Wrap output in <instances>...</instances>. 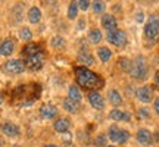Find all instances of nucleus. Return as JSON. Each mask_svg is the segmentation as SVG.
I'll use <instances>...</instances> for the list:
<instances>
[{
  "label": "nucleus",
  "instance_id": "nucleus-1",
  "mask_svg": "<svg viewBox=\"0 0 159 147\" xmlns=\"http://www.w3.org/2000/svg\"><path fill=\"white\" fill-rule=\"evenodd\" d=\"M41 87L40 84H22L12 93V103L16 106H30L39 99Z\"/></svg>",
  "mask_w": 159,
  "mask_h": 147
},
{
  "label": "nucleus",
  "instance_id": "nucleus-2",
  "mask_svg": "<svg viewBox=\"0 0 159 147\" xmlns=\"http://www.w3.org/2000/svg\"><path fill=\"white\" fill-rule=\"evenodd\" d=\"M75 78H77V82L78 85H81L85 90H97L103 87V78H100L96 72L90 71L85 66H78L75 68Z\"/></svg>",
  "mask_w": 159,
  "mask_h": 147
},
{
  "label": "nucleus",
  "instance_id": "nucleus-3",
  "mask_svg": "<svg viewBox=\"0 0 159 147\" xmlns=\"http://www.w3.org/2000/svg\"><path fill=\"white\" fill-rule=\"evenodd\" d=\"M130 74L134 79H146L148 78V63L144 56H137L134 62H131Z\"/></svg>",
  "mask_w": 159,
  "mask_h": 147
},
{
  "label": "nucleus",
  "instance_id": "nucleus-4",
  "mask_svg": "<svg viewBox=\"0 0 159 147\" xmlns=\"http://www.w3.org/2000/svg\"><path fill=\"white\" fill-rule=\"evenodd\" d=\"M159 34V15L153 13L149 16V21L144 25V37L149 41H155Z\"/></svg>",
  "mask_w": 159,
  "mask_h": 147
},
{
  "label": "nucleus",
  "instance_id": "nucleus-5",
  "mask_svg": "<svg viewBox=\"0 0 159 147\" xmlns=\"http://www.w3.org/2000/svg\"><path fill=\"white\" fill-rule=\"evenodd\" d=\"M109 138L112 143H118V144H124V143L128 141L130 138V132L125 130H121L116 125H112L109 128Z\"/></svg>",
  "mask_w": 159,
  "mask_h": 147
},
{
  "label": "nucleus",
  "instance_id": "nucleus-6",
  "mask_svg": "<svg viewBox=\"0 0 159 147\" xmlns=\"http://www.w3.org/2000/svg\"><path fill=\"white\" fill-rule=\"evenodd\" d=\"M6 74L9 75H18V74H22L24 69H25V63L21 60V59H11L5 63L3 66Z\"/></svg>",
  "mask_w": 159,
  "mask_h": 147
},
{
  "label": "nucleus",
  "instance_id": "nucleus-7",
  "mask_svg": "<svg viewBox=\"0 0 159 147\" xmlns=\"http://www.w3.org/2000/svg\"><path fill=\"white\" fill-rule=\"evenodd\" d=\"M25 68H28L30 71H39L41 69L43 63H44V56H43V51L41 53H37V55H33V56L27 57L25 60Z\"/></svg>",
  "mask_w": 159,
  "mask_h": 147
},
{
  "label": "nucleus",
  "instance_id": "nucleus-8",
  "mask_svg": "<svg viewBox=\"0 0 159 147\" xmlns=\"http://www.w3.org/2000/svg\"><path fill=\"white\" fill-rule=\"evenodd\" d=\"M108 40L111 44L118 46V47H122V46L127 43V35H125L124 31L121 29H114V31H108Z\"/></svg>",
  "mask_w": 159,
  "mask_h": 147
},
{
  "label": "nucleus",
  "instance_id": "nucleus-9",
  "mask_svg": "<svg viewBox=\"0 0 159 147\" xmlns=\"http://www.w3.org/2000/svg\"><path fill=\"white\" fill-rule=\"evenodd\" d=\"M136 97L142 103H150L152 102V97H153L152 87H150V85H143V87H140V88L136 91Z\"/></svg>",
  "mask_w": 159,
  "mask_h": 147
},
{
  "label": "nucleus",
  "instance_id": "nucleus-10",
  "mask_svg": "<svg viewBox=\"0 0 159 147\" xmlns=\"http://www.w3.org/2000/svg\"><path fill=\"white\" fill-rule=\"evenodd\" d=\"M89 102H90L91 106L94 109H97V110H102V109L105 108V100H103L102 94L97 93V91H90V93H89Z\"/></svg>",
  "mask_w": 159,
  "mask_h": 147
},
{
  "label": "nucleus",
  "instance_id": "nucleus-11",
  "mask_svg": "<svg viewBox=\"0 0 159 147\" xmlns=\"http://www.w3.org/2000/svg\"><path fill=\"white\" fill-rule=\"evenodd\" d=\"M40 115H41V118L44 119H53L57 116V109L56 106H53L50 103H46V105H43L40 108Z\"/></svg>",
  "mask_w": 159,
  "mask_h": 147
},
{
  "label": "nucleus",
  "instance_id": "nucleus-12",
  "mask_svg": "<svg viewBox=\"0 0 159 147\" xmlns=\"http://www.w3.org/2000/svg\"><path fill=\"white\" fill-rule=\"evenodd\" d=\"M2 132L7 137L15 138V137L19 136V127L12 124V122H5V124H2Z\"/></svg>",
  "mask_w": 159,
  "mask_h": 147
},
{
  "label": "nucleus",
  "instance_id": "nucleus-13",
  "mask_svg": "<svg viewBox=\"0 0 159 147\" xmlns=\"http://www.w3.org/2000/svg\"><path fill=\"white\" fill-rule=\"evenodd\" d=\"M137 141L143 144V146H149L152 144V132L146 128H140L137 131Z\"/></svg>",
  "mask_w": 159,
  "mask_h": 147
},
{
  "label": "nucleus",
  "instance_id": "nucleus-14",
  "mask_svg": "<svg viewBox=\"0 0 159 147\" xmlns=\"http://www.w3.org/2000/svg\"><path fill=\"white\" fill-rule=\"evenodd\" d=\"M13 51H15V43H13V40L7 38L0 43V55L2 56H11Z\"/></svg>",
  "mask_w": 159,
  "mask_h": 147
},
{
  "label": "nucleus",
  "instance_id": "nucleus-15",
  "mask_svg": "<svg viewBox=\"0 0 159 147\" xmlns=\"http://www.w3.org/2000/svg\"><path fill=\"white\" fill-rule=\"evenodd\" d=\"M102 27H105L108 31H114V29H116V19H115L114 15L105 13V15L102 16Z\"/></svg>",
  "mask_w": 159,
  "mask_h": 147
},
{
  "label": "nucleus",
  "instance_id": "nucleus-16",
  "mask_svg": "<svg viewBox=\"0 0 159 147\" xmlns=\"http://www.w3.org/2000/svg\"><path fill=\"white\" fill-rule=\"evenodd\" d=\"M109 118L112 121H124V122H130L131 115L128 112H121L118 109H114L112 112L109 113Z\"/></svg>",
  "mask_w": 159,
  "mask_h": 147
},
{
  "label": "nucleus",
  "instance_id": "nucleus-17",
  "mask_svg": "<svg viewBox=\"0 0 159 147\" xmlns=\"http://www.w3.org/2000/svg\"><path fill=\"white\" fill-rule=\"evenodd\" d=\"M53 127H55V131H56V132L63 134V132H66V131L69 130L71 122H69V119H66V118H61V119H57L56 122H55Z\"/></svg>",
  "mask_w": 159,
  "mask_h": 147
},
{
  "label": "nucleus",
  "instance_id": "nucleus-18",
  "mask_svg": "<svg viewBox=\"0 0 159 147\" xmlns=\"http://www.w3.org/2000/svg\"><path fill=\"white\" fill-rule=\"evenodd\" d=\"M78 60L81 63H84V65H93L94 63V57L91 56L90 51H87V49H81L78 53Z\"/></svg>",
  "mask_w": 159,
  "mask_h": 147
},
{
  "label": "nucleus",
  "instance_id": "nucleus-19",
  "mask_svg": "<svg viewBox=\"0 0 159 147\" xmlns=\"http://www.w3.org/2000/svg\"><path fill=\"white\" fill-rule=\"evenodd\" d=\"M37 53H41V49H40V46L37 43H31V44H27L24 47L22 50V55L24 56H33V55H37Z\"/></svg>",
  "mask_w": 159,
  "mask_h": 147
},
{
  "label": "nucleus",
  "instance_id": "nucleus-20",
  "mask_svg": "<svg viewBox=\"0 0 159 147\" xmlns=\"http://www.w3.org/2000/svg\"><path fill=\"white\" fill-rule=\"evenodd\" d=\"M68 99L69 100H72V102H75V103L81 102V91L78 90V87H77V85H71V87H69Z\"/></svg>",
  "mask_w": 159,
  "mask_h": 147
},
{
  "label": "nucleus",
  "instance_id": "nucleus-21",
  "mask_svg": "<svg viewBox=\"0 0 159 147\" xmlns=\"http://www.w3.org/2000/svg\"><path fill=\"white\" fill-rule=\"evenodd\" d=\"M40 19H41V12H40L39 7H31L28 11V21L31 24H37L40 22Z\"/></svg>",
  "mask_w": 159,
  "mask_h": 147
},
{
  "label": "nucleus",
  "instance_id": "nucleus-22",
  "mask_svg": "<svg viewBox=\"0 0 159 147\" xmlns=\"http://www.w3.org/2000/svg\"><path fill=\"white\" fill-rule=\"evenodd\" d=\"M108 97H109V102L112 103L114 106H119V105L122 103V97H121V94H119L116 90H109Z\"/></svg>",
  "mask_w": 159,
  "mask_h": 147
},
{
  "label": "nucleus",
  "instance_id": "nucleus-23",
  "mask_svg": "<svg viewBox=\"0 0 159 147\" xmlns=\"http://www.w3.org/2000/svg\"><path fill=\"white\" fill-rule=\"evenodd\" d=\"M97 56H99V59L102 62H108L111 56H112V51L109 50L108 47H99L97 49Z\"/></svg>",
  "mask_w": 159,
  "mask_h": 147
},
{
  "label": "nucleus",
  "instance_id": "nucleus-24",
  "mask_svg": "<svg viewBox=\"0 0 159 147\" xmlns=\"http://www.w3.org/2000/svg\"><path fill=\"white\" fill-rule=\"evenodd\" d=\"M63 108H65V110H68L69 113H75L77 109H78V103L72 102V100H69V99H65V100H63Z\"/></svg>",
  "mask_w": 159,
  "mask_h": 147
},
{
  "label": "nucleus",
  "instance_id": "nucleus-25",
  "mask_svg": "<svg viewBox=\"0 0 159 147\" xmlns=\"http://www.w3.org/2000/svg\"><path fill=\"white\" fill-rule=\"evenodd\" d=\"M89 40H90L93 44H97L102 40V33L99 29H91L90 33H89Z\"/></svg>",
  "mask_w": 159,
  "mask_h": 147
},
{
  "label": "nucleus",
  "instance_id": "nucleus-26",
  "mask_svg": "<svg viewBox=\"0 0 159 147\" xmlns=\"http://www.w3.org/2000/svg\"><path fill=\"white\" fill-rule=\"evenodd\" d=\"M78 15V3L77 2H71V5L68 7V18L69 19H75Z\"/></svg>",
  "mask_w": 159,
  "mask_h": 147
},
{
  "label": "nucleus",
  "instance_id": "nucleus-27",
  "mask_svg": "<svg viewBox=\"0 0 159 147\" xmlns=\"http://www.w3.org/2000/svg\"><path fill=\"white\" fill-rule=\"evenodd\" d=\"M19 38L24 40V41H30V40L33 38V33H31V29L27 28V27L21 28V31H19Z\"/></svg>",
  "mask_w": 159,
  "mask_h": 147
},
{
  "label": "nucleus",
  "instance_id": "nucleus-28",
  "mask_svg": "<svg viewBox=\"0 0 159 147\" xmlns=\"http://www.w3.org/2000/svg\"><path fill=\"white\" fill-rule=\"evenodd\" d=\"M52 46H53L55 49H62L63 46H65V40H63L61 35H55V37L52 38Z\"/></svg>",
  "mask_w": 159,
  "mask_h": 147
},
{
  "label": "nucleus",
  "instance_id": "nucleus-29",
  "mask_svg": "<svg viewBox=\"0 0 159 147\" xmlns=\"http://www.w3.org/2000/svg\"><path fill=\"white\" fill-rule=\"evenodd\" d=\"M119 66H121V69H122V71H125V69H127V71H130L131 62L127 59V57H121V59H119Z\"/></svg>",
  "mask_w": 159,
  "mask_h": 147
},
{
  "label": "nucleus",
  "instance_id": "nucleus-30",
  "mask_svg": "<svg viewBox=\"0 0 159 147\" xmlns=\"http://www.w3.org/2000/svg\"><path fill=\"white\" fill-rule=\"evenodd\" d=\"M105 3L103 2H93V11L96 12V13H102L105 11Z\"/></svg>",
  "mask_w": 159,
  "mask_h": 147
},
{
  "label": "nucleus",
  "instance_id": "nucleus-31",
  "mask_svg": "<svg viewBox=\"0 0 159 147\" xmlns=\"http://www.w3.org/2000/svg\"><path fill=\"white\" fill-rule=\"evenodd\" d=\"M106 140H108V137L106 136H97L96 140H94V144H96L97 147H105L106 146Z\"/></svg>",
  "mask_w": 159,
  "mask_h": 147
},
{
  "label": "nucleus",
  "instance_id": "nucleus-32",
  "mask_svg": "<svg viewBox=\"0 0 159 147\" xmlns=\"http://www.w3.org/2000/svg\"><path fill=\"white\" fill-rule=\"evenodd\" d=\"M139 116H140V118H149L150 113L148 112V109L146 108H140L139 109Z\"/></svg>",
  "mask_w": 159,
  "mask_h": 147
},
{
  "label": "nucleus",
  "instance_id": "nucleus-33",
  "mask_svg": "<svg viewBox=\"0 0 159 147\" xmlns=\"http://www.w3.org/2000/svg\"><path fill=\"white\" fill-rule=\"evenodd\" d=\"M77 3H78V6L83 9V11H87L89 6H90V2H87V0H80V2H77Z\"/></svg>",
  "mask_w": 159,
  "mask_h": 147
},
{
  "label": "nucleus",
  "instance_id": "nucleus-34",
  "mask_svg": "<svg viewBox=\"0 0 159 147\" xmlns=\"http://www.w3.org/2000/svg\"><path fill=\"white\" fill-rule=\"evenodd\" d=\"M143 18H144V15H143L142 11L137 12V22H143Z\"/></svg>",
  "mask_w": 159,
  "mask_h": 147
},
{
  "label": "nucleus",
  "instance_id": "nucleus-35",
  "mask_svg": "<svg viewBox=\"0 0 159 147\" xmlns=\"http://www.w3.org/2000/svg\"><path fill=\"white\" fill-rule=\"evenodd\" d=\"M155 85H156V87H159V71H156V72H155Z\"/></svg>",
  "mask_w": 159,
  "mask_h": 147
},
{
  "label": "nucleus",
  "instance_id": "nucleus-36",
  "mask_svg": "<svg viewBox=\"0 0 159 147\" xmlns=\"http://www.w3.org/2000/svg\"><path fill=\"white\" fill-rule=\"evenodd\" d=\"M155 112L159 115V97L156 99V100H155Z\"/></svg>",
  "mask_w": 159,
  "mask_h": 147
},
{
  "label": "nucleus",
  "instance_id": "nucleus-37",
  "mask_svg": "<svg viewBox=\"0 0 159 147\" xmlns=\"http://www.w3.org/2000/svg\"><path fill=\"white\" fill-rule=\"evenodd\" d=\"M80 29H83L84 28V21H83V19H81V21H80V27H78Z\"/></svg>",
  "mask_w": 159,
  "mask_h": 147
},
{
  "label": "nucleus",
  "instance_id": "nucleus-38",
  "mask_svg": "<svg viewBox=\"0 0 159 147\" xmlns=\"http://www.w3.org/2000/svg\"><path fill=\"white\" fill-rule=\"evenodd\" d=\"M44 147H57V146H55V144H46Z\"/></svg>",
  "mask_w": 159,
  "mask_h": 147
},
{
  "label": "nucleus",
  "instance_id": "nucleus-39",
  "mask_svg": "<svg viewBox=\"0 0 159 147\" xmlns=\"http://www.w3.org/2000/svg\"><path fill=\"white\" fill-rule=\"evenodd\" d=\"M2 102H3V96L0 94V105H2Z\"/></svg>",
  "mask_w": 159,
  "mask_h": 147
},
{
  "label": "nucleus",
  "instance_id": "nucleus-40",
  "mask_svg": "<svg viewBox=\"0 0 159 147\" xmlns=\"http://www.w3.org/2000/svg\"><path fill=\"white\" fill-rule=\"evenodd\" d=\"M2 146H3V143H2V140H0V147H2Z\"/></svg>",
  "mask_w": 159,
  "mask_h": 147
},
{
  "label": "nucleus",
  "instance_id": "nucleus-41",
  "mask_svg": "<svg viewBox=\"0 0 159 147\" xmlns=\"http://www.w3.org/2000/svg\"><path fill=\"white\" fill-rule=\"evenodd\" d=\"M65 147H71V144H66V146H65Z\"/></svg>",
  "mask_w": 159,
  "mask_h": 147
},
{
  "label": "nucleus",
  "instance_id": "nucleus-42",
  "mask_svg": "<svg viewBox=\"0 0 159 147\" xmlns=\"http://www.w3.org/2000/svg\"><path fill=\"white\" fill-rule=\"evenodd\" d=\"M109 147H115V146H109Z\"/></svg>",
  "mask_w": 159,
  "mask_h": 147
}]
</instances>
